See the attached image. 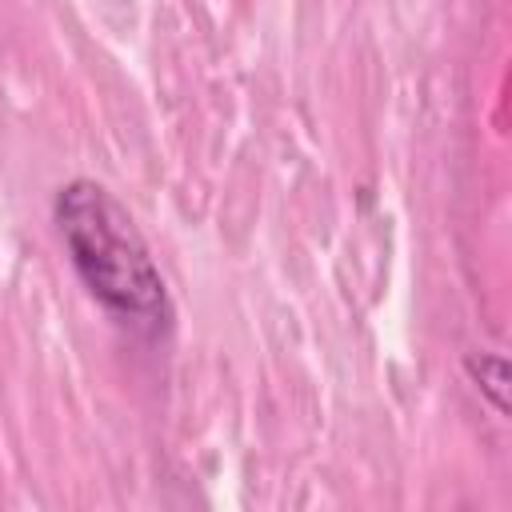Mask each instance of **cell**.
I'll return each instance as SVG.
<instances>
[{
	"label": "cell",
	"instance_id": "6da1fadb",
	"mask_svg": "<svg viewBox=\"0 0 512 512\" xmlns=\"http://www.w3.org/2000/svg\"><path fill=\"white\" fill-rule=\"evenodd\" d=\"M52 220L88 296L144 340L172 328V296L128 208L96 180L76 176L56 188Z\"/></svg>",
	"mask_w": 512,
	"mask_h": 512
},
{
	"label": "cell",
	"instance_id": "7a4b0ae2",
	"mask_svg": "<svg viewBox=\"0 0 512 512\" xmlns=\"http://www.w3.org/2000/svg\"><path fill=\"white\" fill-rule=\"evenodd\" d=\"M464 368H468V376L476 380V388H480V396L496 408V412H508V360L500 356V352H472L468 360H464Z\"/></svg>",
	"mask_w": 512,
	"mask_h": 512
}]
</instances>
